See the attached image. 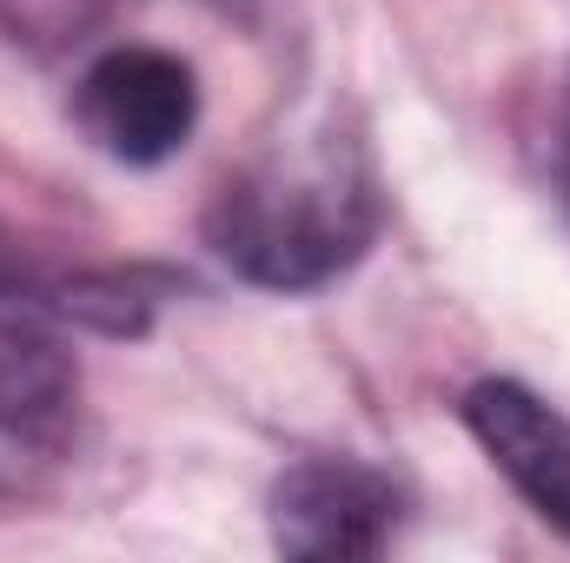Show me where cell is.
<instances>
[{"label":"cell","mask_w":570,"mask_h":563,"mask_svg":"<svg viewBox=\"0 0 570 563\" xmlns=\"http://www.w3.org/2000/svg\"><path fill=\"white\" fill-rule=\"evenodd\" d=\"M372 226H379L372 166L338 134L273 140L219 186L206 213L213 253L239 279L273 292H312L338 279L372 246Z\"/></svg>","instance_id":"1"},{"label":"cell","mask_w":570,"mask_h":563,"mask_svg":"<svg viewBox=\"0 0 570 563\" xmlns=\"http://www.w3.org/2000/svg\"><path fill=\"white\" fill-rule=\"evenodd\" d=\"M80 372L53 325L0 292V504L33 497L73 451Z\"/></svg>","instance_id":"2"},{"label":"cell","mask_w":570,"mask_h":563,"mask_svg":"<svg viewBox=\"0 0 570 563\" xmlns=\"http://www.w3.org/2000/svg\"><path fill=\"white\" fill-rule=\"evenodd\" d=\"M80 120L87 134L127 166H159L193 140L199 87L193 73L159 47H114L80 80Z\"/></svg>","instance_id":"3"},{"label":"cell","mask_w":570,"mask_h":563,"mask_svg":"<svg viewBox=\"0 0 570 563\" xmlns=\"http://www.w3.org/2000/svg\"><path fill=\"white\" fill-rule=\"evenodd\" d=\"M399 524V491L372 464L305 457L273 484V544L285 557H379Z\"/></svg>","instance_id":"4"},{"label":"cell","mask_w":570,"mask_h":563,"mask_svg":"<svg viewBox=\"0 0 570 563\" xmlns=\"http://www.w3.org/2000/svg\"><path fill=\"white\" fill-rule=\"evenodd\" d=\"M464 424L484 444V457L511 477V491L570 537V418L551 412L538 392L524 385H478L464 398Z\"/></svg>","instance_id":"5"}]
</instances>
